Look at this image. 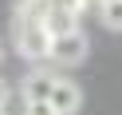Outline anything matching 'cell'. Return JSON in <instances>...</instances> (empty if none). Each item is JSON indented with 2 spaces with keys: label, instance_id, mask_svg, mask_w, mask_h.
<instances>
[{
  "label": "cell",
  "instance_id": "1",
  "mask_svg": "<svg viewBox=\"0 0 122 115\" xmlns=\"http://www.w3.org/2000/svg\"><path fill=\"white\" fill-rule=\"evenodd\" d=\"M16 48H20L24 60H47L51 32L43 28L40 16H20V12H16Z\"/></svg>",
  "mask_w": 122,
  "mask_h": 115
},
{
  "label": "cell",
  "instance_id": "2",
  "mask_svg": "<svg viewBox=\"0 0 122 115\" xmlns=\"http://www.w3.org/2000/svg\"><path fill=\"white\" fill-rule=\"evenodd\" d=\"M87 48H91V40L83 36V28L75 24V28H67V32L51 36L47 60H55V64H63V67H75V64H83V60H87Z\"/></svg>",
  "mask_w": 122,
  "mask_h": 115
},
{
  "label": "cell",
  "instance_id": "3",
  "mask_svg": "<svg viewBox=\"0 0 122 115\" xmlns=\"http://www.w3.org/2000/svg\"><path fill=\"white\" fill-rule=\"evenodd\" d=\"M47 103L55 107V115H75V111H79V103H83V91L75 87V79H63V75H55Z\"/></svg>",
  "mask_w": 122,
  "mask_h": 115
},
{
  "label": "cell",
  "instance_id": "4",
  "mask_svg": "<svg viewBox=\"0 0 122 115\" xmlns=\"http://www.w3.org/2000/svg\"><path fill=\"white\" fill-rule=\"evenodd\" d=\"M51 83H55L51 72H32V75H24V99H28V103L47 99V95H51Z\"/></svg>",
  "mask_w": 122,
  "mask_h": 115
},
{
  "label": "cell",
  "instance_id": "5",
  "mask_svg": "<svg viewBox=\"0 0 122 115\" xmlns=\"http://www.w3.org/2000/svg\"><path fill=\"white\" fill-rule=\"evenodd\" d=\"M40 20H43V28H47L51 36H59V32H67V28L79 24V16H75V12H67V8H47Z\"/></svg>",
  "mask_w": 122,
  "mask_h": 115
},
{
  "label": "cell",
  "instance_id": "6",
  "mask_svg": "<svg viewBox=\"0 0 122 115\" xmlns=\"http://www.w3.org/2000/svg\"><path fill=\"white\" fill-rule=\"evenodd\" d=\"M98 20L110 32H122V0H102L98 4Z\"/></svg>",
  "mask_w": 122,
  "mask_h": 115
},
{
  "label": "cell",
  "instance_id": "7",
  "mask_svg": "<svg viewBox=\"0 0 122 115\" xmlns=\"http://www.w3.org/2000/svg\"><path fill=\"white\" fill-rule=\"evenodd\" d=\"M51 8H67V12H75V16H83V8H87V0H47Z\"/></svg>",
  "mask_w": 122,
  "mask_h": 115
},
{
  "label": "cell",
  "instance_id": "8",
  "mask_svg": "<svg viewBox=\"0 0 122 115\" xmlns=\"http://www.w3.org/2000/svg\"><path fill=\"white\" fill-rule=\"evenodd\" d=\"M28 115H55V107L47 99H36V103H28Z\"/></svg>",
  "mask_w": 122,
  "mask_h": 115
},
{
  "label": "cell",
  "instance_id": "9",
  "mask_svg": "<svg viewBox=\"0 0 122 115\" xmlns=\"http://www.w3.org/2000/svg\"><path fill=\"white\" fill-rule=\"evenodd\" d=\"M0 111H4V83H0Z\"/></svg>",
  "mask_w": 122,
  "mask_h": 115
},
{
  "label": "cell",
  "instance_id": "10",
  "mask_svg": "<svg viewBox=\"0 0 122 115\" xmlns=\"http://www.w3.org/2000/svg\"><path fill=\"white\" fill-rule=\"evenodd\" d=\"M95 4H102V0H95Z\"/></svg>",
  "mask_w": 122,
  "mask_h": 115
}]
</instances>
